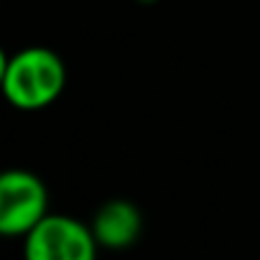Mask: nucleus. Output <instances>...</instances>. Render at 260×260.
Here are the masks:
<instances>
[{
	"instance_id": "obj_1",
	"label": "nucleus",
	"mask_w": 260,
	"mask_h": 260,
	"mask_svg": "<svg viewBox=\"0 0 260 260\" xmlns=\"http://www.w3.org/2000/svg\"><path fill=\"white\" fill-rule=\"evenodd\" d=\"M67 87L64 59L44 46H28L3 61V92L18 110H44Z\"/></svg>"
},
{
	"instance_id": "obj_2",
	"label": "nucleus",
	"mask_w": 260,
	"mask_h": 260,
	"mask_svg": "<svg viewBox=\"0 0 260 260\" xmlns=\"http://www.w3.org/2000/svg\"><path fill=\"white\" fill-rule=\"evenodd\" d=\"M49 217L46 184L21 169L0 176V232L6 237H26Z\"/></svg>"
},
{
	"instance_id": "obj_3",
	"label": "nucleus",
	"mask_w": 260,
	"mask_h": 260,
	"mask_svg": "<svg viewBox=\"0 0 260 260\" xmlns=\"http://www.w3.org/2000/svg\"><path fill=\"white\" fill-rule=\"evenodd\" d=\"M92 227L69 214H49L23 237L26 260H97Z\"/></svg>"
},
{
	"instance_id": "obj_4",
	"label": "nucleus",
	"mask_w": 260,
	"mask_h": 260,
	"mask_svg": "<svg viewBox=\"0 0 260 260\" xmlns=\"http://www.w3.org/2000/svg\"><path fill=\"white\" fill-rule=\"evenodd\" d=\"M92 235L100 247L107 250H125L136 245L143 235V214L127 199H110L105 202L92 219Z\"/></svg>"
},
{
	"instance_id": "obj_5",
	"label": "nucleus",
	"mask_w": 260,
	"mask_h": 260,
	"mask_svg": "<svg viewBox=\"0 0 260 260\" xmlns=\"http://www.w3.org/2000/svg\"><path fill=\"white\" fill-rule=\"evenodd\" d=\"M141 3H156V0H141Z\"/></svg>"
}]
</instances>
